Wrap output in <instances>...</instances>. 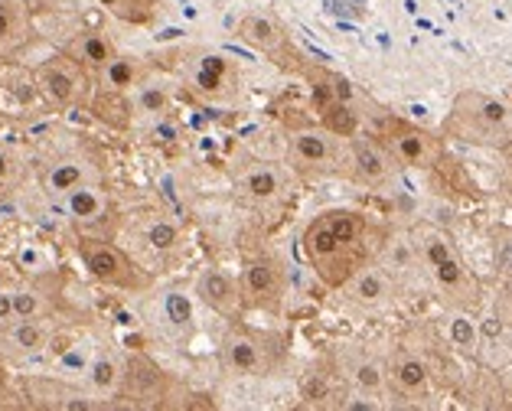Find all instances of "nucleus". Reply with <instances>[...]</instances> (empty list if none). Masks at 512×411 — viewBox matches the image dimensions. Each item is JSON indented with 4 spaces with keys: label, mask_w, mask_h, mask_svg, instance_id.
I'll use <instances>...</instances> for the list:
<instances>
[{
    "label": "nucleus",
    "mask_w": 512,
    "mask_h": 411,
    "mask_svg": "<svg viewBox=\"0 0 512 411\" xmlns=\"http://www.w3.org/2000/svg\"><path fill=\"white\" fill-rule=\"evenodd\" d=\"M14 317V297L0 291V320H10Z\"/></svg>",
    "instance_id": "33"
},
{
    "label": "nucleus",
    "mask_w": 512,
    "mask_h": 411,
    "mask_svg": "<svg viewBox=\"0 0 512 411\" xmlns=\"http://www.w3.org/2000/svg\"><path fill=\"white\" fill-rule=\"evenodd\" d=\"M222 76H226V62L209 56V59H203V69H199L196 82H199V89H203V92H216L222 85Z\"/></svg>",
    "instance_id": "23"
},
{
    "label": "nucleus",
    "mask_w": 512,
    "mask_h": 411,
    "mask_svg": "<svg viewBox=\"0 0 512 411\" xmlns=\"http://www.w3.org/2000/svg\"><path fill=\"white\" fill-rule=\"evenodd\" d=\"M160 102H164V98H160V95H154V92H151V95H144V105H151V108H157Z\"/></svg>",
    "instance_id": "35"
},
{
    "label": "nucleus",
    "mask_w": 512,
    "mask_h": 411,
    "mask_svg": "<svg viewBox=\"0 0 512 411\" xmlns=\"http://www.w3.org/2000/svg\"><path fill=\"white\" fill-rule=\"evenodd\" d=\"M82 261L85 268L92 271V278L115 284V288H137L141 278L131 265V258L121 252V248L108 245V242H82Z\"/></svg>",
    "instance_id": "4"
},
{
    "label": "nucleus",
    "mask_w": 512,
    "mask_h": 411,
    "mask_svg": "<svg viewBox=\"0 0 512 411\" xmlns=\"http://www.w3.org/2000/svg\"><path fill=\"white\" fill-rule=\"evenodd\" d=\"M30 7L27 0H0V56L17 53L30 43Z\"/></svg>",
    "instance_id": "6"
},
{
    "label": "nucleus",
    "mask_w": 512,
    "mask_h": 411,
    "mask_svg": "<svg viewBox=\"0 0 512 411\" xmlns=\"http://www.w3.org/2000/svg\"><path fill=\"white\" fill-rule=\"evenodd\" d=\"M382 144L389 147L395 160H402L408 167H437L444 160V144L441 137H434L431 131L415 128L408 121H398V118H385L382 121Z\"/></svg>",
    "instance_id": "3"
},
{
    "label": "nucleus",
    "mask_w": 512,
    "mask_h": 411,
    "mask_svg": "<svg viewBox=\"0 0 512 411\" xmlns=\"http://www.w3.org/2000/svg\"><path fill=\"white\" fill-rule=\"evenodd\" d=\"M245 291L252 294V301L261 307H278L281 301V274L271 261H255L245 271Z\"/></svg>",
    "instance_id": "7"
},
{
    "label": "nucleus",
    "mask_w": 512,
    "mask_h": 411,
    "mask_svg": "<svg viewBox=\"0 0 512 411\" xmlns=\"http://www.w3.org/2000/svg\"><path fill=\"white\" fill-rule=\"evenodd\" d=\"M7 173H10V157L0 154V180H7Z\"/></svg>",
    "instance_id": "34"
},
{
    "label": "nucleus",
    "mask_w": 512,
    "mask_h": 411,
    "mask_svg": "<svg viewBox=\"0 0 512 411\" xmlns=\"http://www.w3.org/2000/svg\"><path fill=\"white\" fill-rule=\"evenodd\" d=\"M444 131L467 144L503 147L512 134V111L493 95L460 92L451 118L444 121Z\"/></svg>",
    "instance_id": "2"
},
{
    "label": "nucleus",
    "mask_w": 512,
    "mask_h": 411,
    "mask_svg": "<svg viewBox=\"0 0 512 411\" xmlns=\"http://www.w3.org/2000/svg\"><path fill=\"white\" fill-rule=\"evenodd\" d=\"M424 255H428L437 281H441L444 288H460V284H464V268H460L457 255L451 252V245H447L444 239H428Z\"/></svg>",
    "instance_id": "9"
},
{
    "label": "nucleus",
    "mask_w": 512,
    "mask_h": 411,
    "mask_svg": "<svg viewBox=\"0 0 512 411\" xmlns=\"http://www.w3.org/2000/svg\"><path fill=\"white\" fill-rule=\"evenodd\" d=\"M242 190L252 199H271L274 193H278V177H274L271 170H255V173H248V177H245Z\"/></svg>",
    "instance_id": "21"
},
{
    "label": "nucleus",
    "mask_w": 512,
    "mask_h": 411,
    "mask_svg": "<svg viewBox=\"0 0 512 411\" xmlns=\"http://www.w3.org/2000/svg\"><path fill=\"white\" fill-rule=\"evenodd\" d=\"M10 297H14V317H20V320H27L40 310V301H36V294H30V291H20Z\"/></svg>",
    "instance_id": "28"
},
{
    "label": "nucleus",
    "mask_w": 512,
    "mask_h": 411,
    "mask_svg": "<svg viewBox=\"0 0 512 411\" xmlns=\"http://www.w3.org/2000/svg\"><path fill=\"white\" fill-rule=\"evenodd\" d=\"M167 314H170L173 323H186V320H190V314H193L190 301H186L183 294H170L167 297Z\"/></svg>",
    "instance_id": "29"
},
{
    "label": "nucleus",
    "mask_w": 512,
    "mask_h": 411,
    "mask_svg": "<svg viewBox=\"0 0 512 411\" xmlns=\"http://www.w3.org/2000/svg\"><path fill=\"white\" fill-rule=\"evenodd\" d=\"M160 382V372L157 366L151 363V359H144V356H137L131 359V385H137V389H151V385Z\"/></svg>",
    "instance_id": "24"
},
{
    "label": "nucleus",
    "mask_w": 512,
    "mask_h": 411,
    "mask_svg": "<svg viewBox=\"0 0 512 411\" xmlns=\"http://www.w3.org/2000/svg\"><path fill=\"white\" fill-rule=\"evenodd\" d=\"M356 170L366 183H382L389 177V157H385L376 144L359 141L356 144Z\"/></svg>",
    "instance_id": "16"
},
{
    "label": "nucleus",
    "mask_w": 512,
    "mask_h": 411,
    "mask_svg": "<svg viewBox=\"0 0 512 411\" xmlns=\"http://www.w3.org/2000/svg\"><path fill=\"white\" fill-rule=\"evenodd\" d=\"M310 265L330 288H340L366 261V219L353 209H330L304 232Z\"/></svg>",
    "instance_id": "1"
},
{
    "label": "nucleus",
    "mask_w": 512,
    "mask_h": 411,
    "mask_svg": "<svg viewBox=\"0 0 512 411\" xmlns=\"http://www.w3.org/2000/svg\"><path fill=\"white\" fill-rule=\"evenodd\" d=\"M111 17H118L131 27H147L157 17V0H98Z\"/></svg>",
    "instance_id": "13"
},
{
    "label": "nucleus",
    "mask_w": 512,
    "mask_h": 411,
    "mask_svg": "<svg viewBox=\"0 0 512 411\" xmlns=\"http://www.w3.org/2000/svg\"><path fill=\"white\" fill-rule=\"evenodd\" d=\"M395 382L402 385L405 392L418 395L428 389V366H424L421 359H402V363L395 366Z\"/></svg>",
    "instance_id": "17"
},
{
    "label": "nucleus",
    "mask_w": 512,
    "mask_h": 411,
    "mask_svg": "<svg viewBox=\"0 0 512 411\" xmlns=\"http://www.w3.org/2000/svg\"><path fill=\"white\" fill-rule=\"evenodd\" d=\"M108 79H111L115 89H124V85L134 82V66L128 59H111L108 62Z\"/></svg>",
    "instance_id": "26"
},
{
    "label": "nucleus",
    "mask_w": 512,
    "mask_h": 411,
    "mask_svg": "<svg viewBox=\"0 0 512 411\" xmlns=\"http://www.w3.org/2000/svg\"><path fill=\"white\" fill-rule=\"evenodd\" d=\"M226 363L235 372H258L261 366H265V356H261L258 343L252 340V336L232 333L226 340Z\"/></svg>",
    "instance_id": "11"
},
{
    "label": "nucleus",
    "mask_w": 512,
    "mask_h": 411,
    "mask_svg": "<svg viewBox=\"0 0 512 411\" xmlns=\"http://www.w3.org/2000/svg\"><path fill=\"white\" fill-rule=\"evenodd\" d=\"M69 53L76 56L79 62H85V66L102 69V66H108L111 59H115V46H111L102 33H82L79 40L72 43Z\"/></svg>",
    "instance_id": "15"
},
{
    "label": "nucleus",
    "mask_w": 512,
    "mask_h": 411,
    "mask_svg": "<svg viewBox=\"0 0 512 411\" xmlns=\"http://www.w3.org/2000/svg\"><path fill=\"white\" fill-rule=\"evenodd\" d=\"M356 294H359V301H379V297L385 294V281L372 271L362 274V278L356 281Z\"/></svg>",
    "instance_id": "25"
},
{
    "label": "nucleus",
    "mask_w": 512,
    "mask_h": 411,
    "mask_svg": "<svg viewBox=\"0 0 512 411\" xmlns=\"http://www.w3.org/2000/svg\"><path fill=\"white\" fill-rule=\"evenodd\" d=\"M239 33H242L245 43H252L258 49V53L271 56L274 62H281V66H287V69H301V62H297L301 56L294 53V46H291V40H287V33L274 20H268V17H245L239 23Z\"/></svg>",
    "instance_id": "5"
},
{
    "label": "nucleus",
    "mask_w": 512,
    "mask_h": 411,
    "mask_svg": "<svg viewBox=\"0 0 512 411\" xmlns=\"http://www.w3.org/2000/svg\"><path fill=\"white\" fill-rule=\"evenodd\" d=\"M92 111H95V118H102V121L111 124L115 131H124V128L131 124V105H128V98L121 95V89L95 95Z\"/></svg>",
    "instance_id": "14"
},
{
    "label": "nucleus",
    "mask_w": 512,
    "mask_h": 411,
    "mask_svg": "<svg viewBox=\"0 0 512 411\" xmlns=\"http://www.w3.org/2000/svg\"><path fill=\"white\" fill-rule=\"evenodd\" d=\"M0 382H4V363H0Z\"/></svg>",
    "instance_id": "36"
},
{
    "label": "nucleus",
    "mask_w": 512,
    "mask_h": 411,
    "mask_svg": "<svg viewBox=\"0 0 512 411\" xmlns=\"http://www.w3.org/2000/svg\"><path fill=\"white\" fill-rule=\"evenodd\" d=\"M82 180H85V173H82V167L79 164H56L53 170H49V177H46V183H49V190L53 193H69V190H76V186H82Z\"/></svg>",
    "instance_id": "20"
},
{
    "label": "nucleus",
    "mask_w": 512,
    "mask_h": 411,
    "mask_svg": "<svg viewBox=\"0 0 512 411\" xmlns=\"http://www.w3.org/2000/svg\"><path fill=\"white\" fill-rule=\"evenodd\" d=\"M356 379H359V385H362V389H372V392H376L379 385H382V372H379V366L366 363V366H359Z\"/></svg>",
    "instance_id": "31"
},
{
    "label": "nucleus",
    "mask_w": 512,
    "mask_h": 411,
    "mask_svg": "<svg viewBox=\"0 0 512 411\" xmlns=\"http://www.w3.org/2000/svg\"><path fill=\"white\" fill-rule=\"evenodd\" d=\"M294 160L304 170H327L333 164V147L330 137H323L317 131H304L294 137Z\"/></svg>",
    "instance_id": "8"
},
{
    "label": "nucleus",
    "mask_w": 512,
    "mask_h": 411,
    "mask_svg": "<svg viewBox=\"0 0 512 411\" xmlns=\"http://www.w3.org/2000/svg\"><path fill=\"white\" fill-rule=\"evenodd\" d=\"M36 76H40L43 92L53 98L56 105H69L72 98H76V76L62 69L59 62H46V66H40Z\"/></svg>",
    "instance_id": "12"
},
{
    "label": "nucleus",
    "mask_w": 512,
    "mask_h": 411,
    "mask_svg": "<svg viewBox=\"0 0 512 411\" xmlns=\"http://www.w3.org/2000/svg\"><path fill=\"white\" fill-rule=\"evenodd\" d=\"M320 118H323V124H327V131H333V134L349 137L356 131V115L349 111L346 102H330L327 108H320Z\"/></svg>",
    "instance_id": "18"
},
{
    "label": "nucleus",
    "mask_w": 512,
    "mask_h": 411,
    "mask_svg": "<svg viewBox=\"0 0 512 411\" xmlns=\"http://www.w3.org/2000/svg\"><path fill=\"white\" fill-rule=\"evenodd\" d=\"M151 245L160 248V252H164V248H173L177 245V229H173L170 222H157L151 229Z\"/></svg>",
    "instance_id": "27"
},
{
    "label": "nucleus",
    "mask_w": 512,
    "mask_h": 411,
    "mask_svg": "<svg viewBox=\"0 0 512 411\" xmlns=\"http://www.w3.org/2000/svg\"><path fill=\"white\" fill-rule=\"evenodd\" d=\"M14 343L20 346V350H27V353H36V350H43L46 346V330L40 327V323H33L30 317L17 323V330H14Z\"/></svg>",
    "instance_id": "22"
},
{
    "label": "nucleus",
    "mask_w": 512,
    "mask_h": 411,
    "mask_svg": "<svg viewBox=\"0 0 512 411\" xmlns=\"http://www.w3.org/2000/svg\"><path fill=\"white\" fill-rule=\"evenodd\" d=\"M118 379V369H115V363L111 359H102V363H95V369H92V382L98 385V389H108L111 382Z\"/></svg>",
    "instance_id": "30"
},
{
    "label": "nucleus",
    "mask_w": 512,
    "mask_h": 411,
    "mask_svg": "<svg viewBox=\"0 0 512 411\" xmlns=\"http://www.w3.org/2000/svg\"><path fill=\"white\" fill-rule=\"evenodd\" d=\"M199 294H203V301L209 307H216L219 314H232L235 301H239V294H235V284L222 271H206L203 278H199Z\"/></svg>",
    "instance_id": "10"
},
{
    "label": "nucleus",
    "mask_w": 512,
    "mask_h": 411,
    "mask_svg": "<svg viewBox=\"0 0 512 411\" xmlns=\"http://www.w3.org/2000/svg\"><path fill=\"white\" fill-rule=\"evenodd\" d=\"M69 213L76 219H95L102 213V199L89 186H76V190H69Z\"/></svg>",
    "instance_id": "19"
},
{
    "label": "nucleus",
    "mask_w": 512,
    "mask_h": 411,
    "mask_svg": "<svg viewBox=\"0 0 512 411\" xmlns=\"http://www.w3.org/2000/svg\"><path fill=\"white\" fill-rule=\"evenodd\" d=\"M454 340L460 343V346H467V343H473V327H470V323L467 320H454Z\"/></svg>",
    "instance_id": "32"
}]
</instances>
